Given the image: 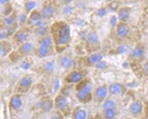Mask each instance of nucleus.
<instances>
[{"mask_svg":"<svg viewBox=\"0 0 148 119\" xmlns=\"http://www.w3.org/2000/svg\"><path fill=\"white\" fill-rule=\"evenodd\" d=\"M55 64L53 61H46L42 65V70L45 73L51 74L54 71Z\"/></svg>","mask_w":148,"mask_h":119,"instance_id":"nucleus-25","label":"nucleus"},{"mask_svg":"<svg viewBox=\"0 0 148 119\" xmlns=\"http://www.w3.org/2000/svg\"><path fill=\"white\" fill-rule=\"evenodd\" d=\"M53 44L54 43L52 37L49 36V35H45L44 37H42V38L40 39L38 45L51 48L53 46Z\"/></svg>","mask_w":148,"mask_h":119,"instance_id":"nucleus-22","label":"nucleus"},{"mask_svg":"<svg viewBox=\"0 0 148 119\" xmlns=\"http://www.w3.org/2000/svg\"><path fill=\"white\" fill-rule=\"evenodd\" d=\"M110 8L112 10H116L117 8H118V4L116 1H111V3H110Z\"/></svg>","mask_w":148,"mask_h":119,"instance_id":"nucleus-37","label":"nucleus"},{"mask_svg":"<svg viewBox=\"0 0 148 119\" xmlns=\"http://www.w3.org/2000/svg\"><path fill=\"white\" fill-rule=\"evenodd\" d=\"M129 32H130V28L126 22H120L117 24L116 27V34L119 38H124L127 37Z\"/></svg>","mask_w":148,"mask_h":119,"instance_id":"nucleus-14","label":"nucleus"},{"mask_svg":"<svg viewBox=\"0 0 148 119\" xmlns=\"http://www.w3.org/2000/svg\"><path fill=\"white\" fill-rule=\"evenodd\" d=\"M42 16L41 12H38L37 10H34L29 14L27 19V24L32 27H37L39 26L44 25L45 22L42 20Z\"/></svg>","mask_w":148,"mask_h":119,"instance_id":"nucleus-4","label":"nucleus"},{"mask_svg":"<svg viewBox=\"0 0 148 119\" xmlns=\"http://www.w3.org/2000/svg\"><path fill=\"white\" fill-rule=\"evenodd\" d=\"M91 119H99V118H91Z\"/></svg>","mask_w":148,"mask_h":119,"instance_id":"nucleus-44","label":"nucleus"},{"mask_svg":"<svg viewBox=\"0 0 148 119\" xmlns=\"http://www.w3.org/2000/svg\"><path fill=\"white\" fill-rule=\"evenodd\" d=\"M52 38L58 52L65 50L71 41V27L64 21H58L51 28Z\"/></svg>","mask_w":148,"mask_h":119,"instance_id":"nucleus-1","label":"nucleus"},{"mask_svg":"<svg viewBox=\"0 0 148 119\" xmlns=\"http://www.w3.org/2000/svg\"><path fill=\"white\" fill-rule=\"evenodd\" d=\"M49 50H50V48L38 45L36 49V55L40 58H45L49 55Z\"/></svg>","mask_w":148,"mask_h":119,"instance_id":"nucleus-23","label":"nucleus"},{"mask_svg":"<svg viewBox=\"0 0 148 119\" xmlns=\"http://www.w3.org/2000/svg\"><path fill=\"white\" fill-rule=\"evenodd\" d=\"M55 9L53 5L50 3H45L42 8L41 14L42 18L45 20H49L53 16Z\"/></svg>","mask_w":148,"mask_h":119,"instance_id":"nucleus-10","label":"nucleus"},{"mask_svg":"<svg viewBox=\"0 0 148 119\" xmlns=\"http://www.w3.org/2000/svg\"><path fill=\"white\" fill-rule=\"evenodd\" d=\"M103 55L100 53H93L86 58V63L89 65H95L100 61H102Z\"/></svg>","mask_w":148,"mask_h":119,"instance_id":"nucleus-19","label":"nucleus"},{"mask_svg":"<svg viewBox=\"0 0 148 119\" xmlns=\"http://www.w3.org/2000/svg\"><path fill=\"white\" fill-rule=\"evenodd\" d=\"M54 105V101H53L52 100L50 99H45L41 103V107L43 111L46 112H50L51 109H53Z\"/></svg>","mask_w":148,"mask_h":119,"instance_id":"nucleus-24","label":"nucleus"},{"mask_svg":"<svg viewBox=\"0 0 148 119\" xmlns=\"http://www.w3.org/2000/svg\"><path fill=\"white\" fill-rule=\"evenodd\" d=\"M27 19H28V17L27 16L25 13H21L17 16V22H18V24L21 26L24 25L25 24V22H27Z\"/></svg>","mask_w":148,"mask_h":119,"instance_id":"nucleus-31","label":"nucleus"},{"mask_svg":"<svg viewBox=\"0 0 148 119\" xmlns=\"http://www.w3.org/2000/svg\"><path fill=\"white\" fill-rule=\"evenodd\" d=\"M49 119H60V117H59V116H58V115H56V114H53L50 116Z\"/></svg>","mask_w":148,"mask_h":119,"instance_id":"nucleus-41","label":"nucleus"},{"mask_svg":"<svg viewBox=\"0 0 148 119\" xmlns=\"http://www.w3.org/2000/svg\"><path fill=\"white\" fill-rule=\"evenodd\" d=\"M79 87L77 88L76 97L81 102L90 101L92 97V90L93 85L90 81L85 80L79 83Z\"/></svg>","mask_w":148,"mask_h":119,"instance_id":"nucleus-2","label":"nucleus"},{"mask_svg":"<svg viewBox=\"0 0 148 119\" xmlns=\"http://www.w3.org/2000/svg\"><path fill=\"white\" fill-rule=\"evenodd\" d=\"M108 93H109L108 87L105 85H102V86H100L97 88H96L94 92V96L96 100L101 102L105 99Z\"/></svg>","mask_w":148,"mask_h":119,"instance_id":"nucleus-11","label":"nucleus"},{"mask_svg":"<svg viewBox=\"0 0 148 119\" xmlns=\"http://www.w3.org/2000/svg\"><path fill=\"white\" fill-rule=\"evenodd\" d=\"M118 18H117V16H115V15H113L110 17L109 18V23L110 25L112 28H116L117 24H118Z\"/></svg>","mask_w":148,"mask_h":119,"instance_id":"nucleus-33","label":"nucleus"},{"mask_svg":"<svg viewBox=\"0 0 148 119\" xmlns=\"http://www.w3.org/2000/svg\"><path fill=\"white\" fill-rule=\"evenodd\" d=\"M113 1H114V0H107V1H109V2H111Z\"/></svg>","mask_w":148,"mask_h":119,"instance_id":"nucleus-43","label":"nucleus"},{"mask_svg":"<svg viewBox=\"0 0 148 119\" xmlns=\"http://www.w3.org/2000/svg\"><path fill=\"white\" fill-rule=\"evenodd\" d=\"M25 1H31V0H25Z\"/></svg>","mask_w":148,"mask_h":119,"instance_id":"nucleus-45","label":"nucleus"},{"mask_svg":"<svg viewBox=\"0 0 148 119\" xmlns=\"http://www.w3.org/2000/svg\"><path fill=\"white\" fill-rule=\"evenodd\" d=\"M48 29H47V27L46 24H44V25L39 26V27H36L35 29V33L36 35H39V36L44 37L45 35H47V33Z\"/></svg>","mask_w":148,"mask_h":119,"instance_id":"nucleus-28","label":"nucleus"},{"mask_svg":"<svg viewBox=\"0 0 148 119\" xmlns=\"http://www.w3.org/2000/svg\"><path fill=\"white\" fill-rule=\"evenodd\" d=\"M3 21L5 27H12L14 25V23H16L17 21V16L14 13H12L8 16H5L3 18Z\"/></svg>","mask_w":148,"mask_h":119,"instance_id":"nucleus-21","label":"nucleus"},{"mask_svg":"<svg viewBox=\"0 0 148 119\" xmlns=\"http://www.w3.org/2000/svg\"><path fill=\"white\" fill-rule=\"evenodd\" d=\"M54 105L57 109L62 112H66L69 107V102L65 95H58L55 98Z\"/></svg>","mask_w":148,"mask_h":119,"instance_id":"nucleus-6","label":"nucleus"},{"mask_svg":"<svg viewBox=\"0 0 148 119\" xmlns=\"http://www.w3.org/2000/svg\"><path fill=\"white\" fill-rule=\"evenodd\" d=\"M143 71L145 73V74L148 75V60L144 63L143 66Z\"/></svg>","mask_w":148,"mask_h":119,"instance_id":"nucleus-38","label":"nucleus"},{"mask_svg":"<svg viewBox=\"0 0 148 119\" xmlns=\"http://www.w3.org/2000/svg\"><path fill=\"white\" fill-rule=\"evenodd\" d=\"M58 63L60 67H62L64 69H71L75 65V61H74L73 57L67 54L61 55L59 58Z\"/></svg>","mask_w":148,"mask_h":119,"instance_id":"nucleus-8","label":"nucleus"},{"mask_svg":"<svg viewBox=\"0 0 148 119\" xmlns=\"http://www.w3.org/2000/svg\"><path fill=\"white\" fill-rule=\"evenodd\" d=\"M95 67L99 69H104L107 67V64L105 61H100L99 63H98L97 64H96V65H95Z\"/></svg>","mask_w":148,"mask_h":119,"instance_id":"nucleus-35","label":"nucleus"},{"mask_svg":"<svg viewBox=\"0 0 148 119\" xmlns=\"http://www.w3.org/2000/svg\"><path fill=\"white\" fill-rule=\"evenodd\" d=\"M22 99L20 94H14L10 98V107L14 110H18L22 106Z\"/></svg>","mask_w":148,"mask_h":119,"instance_id":"nucleus-16","label":"nucleus"},{"mask_svg":"<svg viewBox=\"0 0 148 119\" xmlns=\"http://www.w3.org/2000/svg\"><path fill=\"white\" fill-rule=\"evenodd\" d=\"M128 46L127 44H122L117 46L116 48V52L117 54H125L128 51Z\"/></svg>","mask_w":148,"mask_h":119,"instance_id":"nucleus-32","label":"nucleus"},{"mask_svg":"<svg viewBox=\"0 0 148 119\" xmlns=\"http://www.w3.org/2000/svg\"><path fill=\"white\" fill-rule=\"evenodd\" d=\"M102 107L104 109H115L116 107V103L113 99H107L104 101L102 104Z\"/></svg>","mask_w":148,"mask_h":119,"instance_id":"nucleus-29","label":"nucleus"},{"mask_svg":"<svg viewBox=\"0 0 148 119\" xmlns=\"http://www.w3.org/2000/svg\"><path fill=\"white\" fill-rule=\"evenodd\" d=\"M9 1H10V0H0V3H1V5H4L7 4V3H8Z\"/></svg>","mask_w":148,"mask_h":119,"instance_id":"nucleus-40","label":"nucleus"},{"mask_svg":"<svg viewBox=\"0 0 148 119\" xmlns=\"http://www.w3.org/2000/svg\"><path fill=\"white\" fill-rule=\"evenodd\" d=\"M29 37V31L27 29L23 28V29H21L15 32V33L13 35V38L14 40L18 44H23L26 42Z\"/></svg>","mask_w":148,"mask_h":119,"instance_id":"nucleus-9","label":"nucleus"},{"mask_svg":"<svg viewBox=\"0 0 148 119\" xmlns=\"http://www.w3.org/2000/svg\"><path fill=\"white\" fill-rule=\"evenodd\" d=\"M84 78V73L82 71L74 70L66 75L65 81L68 84H79Z\"/></svg>","mask_w":148,"mask_h":119,"instance_id":"nucleus-5","label":"nucleus"},{"mask_svg":"<svg viewBox=\"0 0 148 119\" xmlns=\"http://www.w3.org/2000/svg\"><path fill=\"white\" fill-rule=\"evenodd\" d=\"M107 14V10L105 7H100L97 10V15L100 17L105 16Z\"/></svg>","mask_w":148,"mask_h":119,"instance_id":"nucleus-34","label":"nucleus"},{"mask_svg":"<svg viewBox=\"0 0 148 119\" xmlns=\"http://www.w3.org/2000/svg\"><path fill=\"white\" fill-rule=\"evenodd\" d=\"M116 112L115 109H104V116L105 119H113L115 118Z\"/></svg>","mask_w":148,"mask_h":119,"instance_id":"nucleus-30","label":"nucleus"},{"mask_svg":"<svg viewBox=\"0 0 148 119\" xmlns=\"http://www.w3.org/2000/svg\"><path fill=\"white\" fill-rule=\"evenodd\" d=\"M130 8L128 7H121L117 12V18L120 22H126L129 19L130 15Z\"/></svg>","mask_w":148,"mask_h":119,"instance_id":"nucleus-17","label":"nucleus"},{"mask_svg":"<svg viewBox=\"0 0 148 119\" xmlns=\"http://www.w3.org/2000/svg\"><path fill=\"white\" fill-rule=\"evenodd\" d=\"M21 67L23 68V69H29L30 67H31V64H30L29 62H28L27 61H23L21 64Z\"/></svg>","mask_w":148,"mask_h":119,"instance_id":"nucleus-36","label":"nucleus"},{"mask_svg":"<svg viewBox=\"0 0 148 119\" xmlns=\"http://www.w3.org/2000/svg\"><path fill=\"white\" fill-rule=\"evenodd\" d=\"M145 54V48L141 45H138L132 49L130 52V56L133 58H140Z\"/></svg>","mask_w":148,"mask_h":119,"instance_id":"nucleus-20","label":"nucleus"},{"mask_svg":"<svg viewBox=\"0 0 148 119\" xmlns=\"http://www.w3.org/2000/svg\"><path fill=\"white\" fill-rule=\"evenodd\" d=\"M63 1H64V3H65L66 4H69V3H71L73 0H63Z\"/></svg>","mask_w":148,"mask_h":119,"instance_id":"nucleus-42","label":"nucleus"},{"mask_svg":"<svg viewBox=\"0 0 148 119\" xmlns=\"http://www.w3.org/2000/svg\"><path fill=\"white\" fill-rule=\"evenodd\" d=\"M73 119H87L88 113L83 109H77L73 114Z\"/></svg>","mask_w":148,"mask_h":119,"instance_id":"nucleus-26","label":"nucleus"},{"mask_svg":"<svg viewBox=\"0 0 148 119\" xmlns=\"http://www.w3.org/2000/svg\"><path fill=\"white\" fill-rule=\"evenodd\" d=\"M108 91L111 95H121L124 92V86L119 82H113L108 86Z\"/></svg>","mask_w":148,"mask_h":119,"instance_id":"nucleus-12","label":"nucleus"},{"mask_svg":"<svg viewBox=\"0 0 148 119\" xmlns=\"http://www.w3.org/2000/svg\"><path fill=\"white\" fill-rule=\"evenodd\" d=\"M143 104L139 101H134L129 106V111L133 116H138L141 114L143 111Z\"/></svg>","mask_w":148,"mask_h":119,"instance_id":"nucleus-13","label":"nucleus"},{"mask_svg":"<svg viewBox=\"0 0 148 119\" xmlns=\"http://www.w3.org/2000/svg\"><path fill=\"white\" fill-rule=\"evenodd\" d=\"M36 6V3L33 0L25 1L24 3V9L27 14H30L32 11L34 10Z\"/></svg>","mask_w":148,"mask_h":119,"instance_id":"nucleus-27","label":"nucleus"},{"mask_svg":"<svg viewBox=\"0 0 148 119\" xmlns=\"http://www.w3.org/2000/svg\"><path fill=\"white\" fill-rule=\"evenodd\" d=\"M131 1H134V0H131Z\"/></svg>","mask_w":148,"mask_h":119,"instance_id":"nucleus-46","label":"nucleus"},{"mask_svg":"<svg viewBox=\"0 0 148 119\" xmlns=\"http://www.w3.org/2000/svg\"><path fill=\"white\" fill-rule=\"evenodd\" d=\"M100 44L99 37L98 33L95 31H92L88 33L87 36V45L90 51H95L97 50V47Z\"/></svg>","mask_w":148,"mask_h":119,"instance_id":"nucleus-7","label":"nucleus"},{"mask_svg":"<svg viewBox=\"0 0 148 119\" xmlns=\"http://www.w3.org/2000/svg\"><path fill=\"white\" fill-rule=\"evenodd\" d=\"M32 85V78L29 75H25L22 77L17 83L16 86V91L17 94L24 93L29 90Z\"/></svg>","mask_w":148,"mask_h":119,"instance_id":"nucleus-3","label":"nucleus"},{"mask_svg":"<svg viewBox=\"0 0 148 119\" xmlns=\"http://www.w3.org/2000/svg\"><path fill=\"white\" fill-rule=\"evenodd\" d=\"M12 50V46L9 41L6 40H1L0 44V54L1 57H5L11 53Z\"/></svg>","mask_w":148,"mask_h":119,"instance_id":"nucleus-15","label":"nucleus"},{"mask_svg":"<svg viewBox=\"0 0 148 119\" xmlns=\"http://www.w3.org/2000/svg\"><path fill=\"white\" fill-rule=\"evenodd\" d=\"M33 50V45L31 42L26 41L23 44H21L19 48L18 49V54L21 55H28L31 53Z\"/></svg>","mask_w":148,"mask_h":119,"instance_id":"nucleus-18","label":"nucleus"},{"mask_svg":"<svg viewBox=\"0 0 148 119\" xmlns=\"http://www.w3.org/2000/svg\"><path fill=\"white\" fill-rule=\"evenodd\" d=\"M59 88H60V82H59V80H57L55 81L54 88L56 90H58L59 89Z\"/></svg>","mask_w":148,"mask_h":119,"instance_id":"nucleus-39","label":"nucleus"}]
</instances>
